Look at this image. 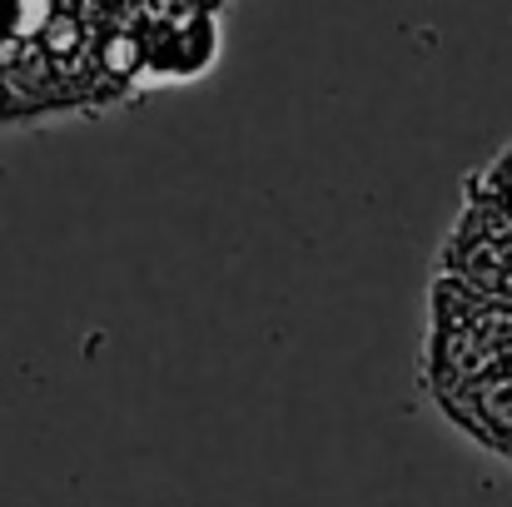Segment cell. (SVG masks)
Instances as JSON below:
<instances>
[{
    "instance_id": "obj_1",
    "label": "cell",
    "mask_w": 512,
    "mask_h": 507,
    "mask_svg": "<svg viewBox=\"0 0 512 507\" xmlns=\"http://www.w3.org/2000/svg\"><path fill=\"white\" fill-rule=\"evenodd\" d=\"M50 0H0V45H15V40H35L50 20Z\"/></svg>"
}]
</instances>
